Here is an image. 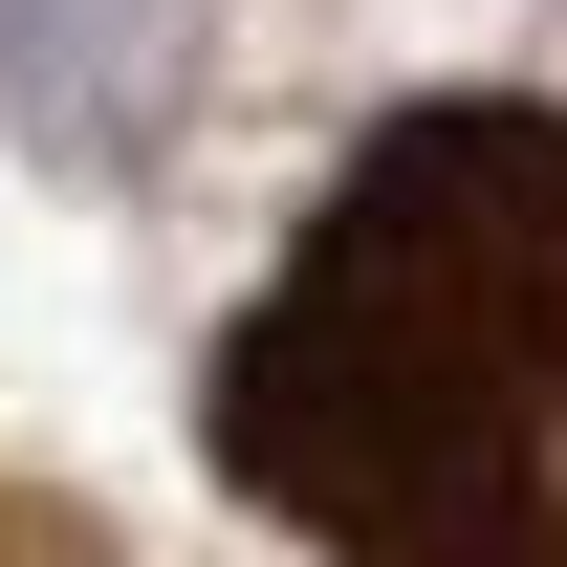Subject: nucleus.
Segmentation results:
<instances>
[{"mask_svg": "<svg viewBox=\"0 0 567 567\" xmlns=\"http://www.w3.org/2000/svg\"><path fill=\"white\" fill-rule=\"evenodd\" d=\"M197 458L328 567H567V110H393L218 328Z\"/></svg>", "mask_w": 567, "mask_h": 567, "instance_id": "obj_1", "label": "nucleus"}, {"mask_svg": "<svg viewBox=\"0 0 567 567\" xmlns=\"http://www.w3.org/2000/svg\"><path fill=\"white\" fill-rule=\"evenodd\" d=\"M0 567H110V524H66V502H22V481H0Z\"/></svg>", "mask_w": 567, "mask_h": 567, "instance_id": "obj_2", "label": "nucleus"}]
</instances>
